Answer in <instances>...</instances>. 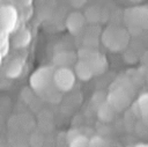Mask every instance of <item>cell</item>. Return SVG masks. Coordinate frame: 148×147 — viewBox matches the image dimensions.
I'll return each mask as SVG.
<instances>
[{
  "label": "cell",
  "instance_id": "cell-1",
  "mask_svg": "<svg viewBox=\"0 0 148 147\" xmlns=\"http://www.w3.org/2000/svg\"><path fill=\"white\" fill-rule=\"evenodd\" d=\"M128 34L124 29L108 28L102 35L103 44L111 51H120L126 47L128 43Z\"/></svg>",
  "mask_w": 148,
  "mask_h": 147
},
{
  "label": "cell",
  "instance_id": "cell-2",
  "mask_svg": "<svg viewBox=\"0 0 148 147\" xmlns=\"http://www.w3.org/2000/svg\"><path fill=\"white\" fill-rule=\"evenodd\" d=\"M53 73L54 69L52 67L38 68L37 71L34 72V74L30 78L31 87L39 94L46 93V90H50L51 86L53 84Z\"/></svg>",
  "mask_w": 148,
  "mask_h": 147
},
{
  "label": "cell",
  "instance_id": "cell-3",
  "mask_svg": "<svg viewBox=\"0 0 148 147\" xmlns=\"http://www.w3.org/2000/svg\"><path fill=\"white\" fill-rule=\"evenodd\" d=\"M79 60L87 61L91 69L92 74H102L108 68V60L104 56L99 54L97 51H94L91 49H84L79 52Z\"/></svg>",
  "mask_w": 148,
  "mask_h": 147
},
{
  "label": "cell",
  "instance_id": "cell-4",
  "mask_svg": "<svg viewBox=\"0 0 148 147\" xmlns=\"http://www.w3.org/2000/svg\"><path fill=\"white\" fill-rule=\"evenodd\" d=\"M75 74L69 67H59L53 73V84L60 91H68L75 83Z\"/></svg>",
  "mask_w": 148,
  "mask_h": 147
},
{
  "label": "cell",
  "instance_id": "cell-5",
  "mask_svg": "<svg viewBox=\"0 0 148 147\" xmlns=\"http://www.w3.org/2000/svg\"><path fill=\"white\" fill-rule=\"evenodd\" d=\"M126 20L131 28L148 29V8L133 7L126 10Z\"/></svg>",
  "mask_w": 148,
  "mask_h": 147
},
{
  "label": "cell",
  "instance_id": "cell-6",
  "mask_svg": "<svg viewBox=\"0 0 148 147\" xmlns=\"http://www.w3.org/2000/svg\"><path fill=\"white\" fill-rule=\"evenodd\" d=\"M106 102L116 111H121V110L126 109L130 105L131 96H130L128 91L125 88L118 87V88H116V89H113L112 91L109 93V95L106 97Z\"/></svg>",
  "mask_w": 148,
  "mask_h": 147
},
{
  "label": "cell",
  "instance_id": "cell-7",
  "mask_svg": "<svg viewBox=\"0 0 148 147\" xmlns=\"http://www.w3.org/2000/svg\"><path fill=\"white\" fill-rule=\"evenodd\" d=\"M17 14L10 6H3L0 8V25L6 31H12L16 24Z\"/></svg>",
  "mask_w": 148,
  "mask_h": 147
},
{
  "label": "cell",
  "instance_id": "cell-8",
  "mask_svg": "<svg viewBox=\"0 0 148 147\" xmlns=\"http://www.w3.org/2000/svg\"><path fill=\"white\" fill-rule=\"evenodd\" d=\"M66 28L71 34H80L86 25V17L80 12L71 13L66 19Z\"/></svg>",
  "mask_w": 148,
  "mask_h": 147
},
{
  "label": "cell",
  "instance_id": "cell-9",
  "mask_svg": "<svg viewBox=\"0 0 148 147\" xmlns=\"http://www.w3.org/2000/svg\"><path fill=\"white\" fill-rule=\"evenodd\" d=\"M74 74L82 81H88L94 75L90 65L83 60H77L74 64Z\"/></svg>",
  "mask_w": 148,
  "mask_h": 147
},
{
  "label": "cell",
  "instance_id": "cell-10",
  "mask_svg": "<svg viewBox=\"0 0 148 147\" xmlns=\"http://www.w3.org/2000/svg\"><path fill=\"white\" fill-rule=\"evenodd\" d=\"M114 113L116 110L106 101L102 102L97 108V116L102 122H111L114 117Z\"/></svg>",
  "mask_w": 148,
  "mask_h": 147
},
{
  "label": "cell",
  "instance_id": "cell-11",
  "mask_svg": "<svg viewBox=\"0 0 148 147\" xmlns=\"http://www.w3.org/2000/svg\"><path fill=\"white\" fill-rule=\"evenodd\" d=\"M74 54L75 53L67 52V51L57 53L54 57V63H56V65H58L60 67H68V65L74 64V59H75Z\"/></svg>",
  "mask_w": 148,
  "mask_h": 147
},
{
  "label": "cell",
  "instance_id": "cell-12",
  "mask_svg": "<svg viewBox=\"0 0 148 147\" xmlns=\"http://www.w3.org/2000/svg\"><path fill=\"white\" fill-rule=\"evenodd\" d=\"M31 39V36H30V32L28 30H22L20 31L13 39V45L15 47H24L29 44Z\"/></svg>",
  "mask_w": 148,
  "mask_h": 147
},
{
  "label": "cell",
  "instance_id": "cell-13",
  "mask_svg": "<svg viewBox=\"0 0 148 147\" xmlns=\"http://www.w3.org/2000/svg\"><path fill=\"white\" fill-rule=\"evenodd\" d=\"M21 73H22V64H21V61H20L18 59L13 60V61L8 65V67H7V69H6V75H7L8 78H12V79L20 76Z\"/></svg>",
  "mask_w": 148,
  "mask_h": 147
},
{
  "label": "cell",
  "instance_id": "cell-14",
  "mask_svg": "<svg viewBox=\"0 0 148 147\" xmlns=\"http://www.w3.org/2000/svg\"><path fill=\"white\" fill-rule=\"evenodd\" d=\"M138 108L143 118H148V93L140 95L138 100Z\"/></svg>",
  "mask_w": 148,
  "mask_h": 147
},
{
  "label": "cell",
  "instance_id": "cell-15",
  "mask_svg": "<svg viewBox=\"0 0 148 147\" xmlns=\"http://www.w3.org/2000/svg\"><path fill=\"white\" fill-rule=\"evenodd\" d=\"M69 147H90V141L84 135H76L71 140Z\"/></svg>",
  "mask_w": 148,
  "mask_h": 147
},
{
  "label": "cell",
  "instance_id": "cell-16",
  "mask_svg": "<svg viewBox=\"0 0 148 147\" xmlns=\"http://www.w3.org/2000/svg\"><path fill=\"white\" fill-rule=\"evenodd\" d=\"M86 2L84 1H73L72 2V5L74 6V7H76V6H83Z\"/></svg>",
  "mask_w": 148,
  "mask_h": 147
},
{
  "label": "cell",
  "instance_id": "cell-17",
  "mask_svg": "<svg viewBox=\"0 0 148 147\" xmlns=\"http://www.w3.org/2000/svg\"><path fill=\"white\" fill-rule=\"evenodd\" d=\"M134 147H148V144H138Z\"/></svg>",
  "mask_w": 148,
  "mask_h": 147
}]
</instances>
